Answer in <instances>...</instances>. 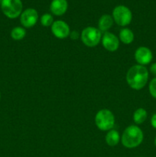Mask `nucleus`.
I'll list each match as a JSON object with an SVG mask.
<instances>
[{
	"label": "nucleus",
	"mask_w": 156,
	"mask_h": 157,
	"mask_svg": "<svg viewBox=\"0 0 156 157\" xmlns=\"http://www.w3.org/2000/svg\"><path fill=\"white\" fill-rule=\"evenodd\" d=\"M120 141V135L115 130H110L106 136V142L110 147H115Z\"/></svg>",
	"instance_id": "13"
},
{
	"label": "nucleus",
	"mask_w": 156,
	"mask_h": 157,
	"mask_svg": "<svg viewBox=\"0 0 156 157\" xmlns=\"http://www.w3.org/2000/svg\"><path fill=\"white\" fill-rule=\"evenodd\" d=\"M82 42L87 47L93 48L97 45L102 40V32L95 27H87L81 32Z\"/></svg>",
	"instance_id": "5"
},
{
	"label": "nucleus",
	"mask_w": 156,
	"mask_h": 157,
	"mask_svg": "<svg viewBox=\"0 0 156 157\" xmlns=\"http://www.w3.org/2000/svg\"><path fill=\"white\" fill-rule=\"evenodd\" d=\"M0 98H1V94H0Z\"/></svg>",
	"instance_id": "23"
},
{
	"label": "nucleus",
	"mask_w": 156,
	"mask_h": 157,
	"mask_svg": "<svg viewBox=\"0 0 156 157\" xmlns=\"http://www.w3.org/2000/svg\"><path fill=\"white\" fill-rule=\"evenodd\" d=\"M70 35V38L73 40L77 39L78 37H79V33H78L76 31H73V32H72Z\"/></svg>",
	"instance_id": "21"
},
{
	"label": "nucleus",
	"mask_w": 156,
	"mask_h": 157,
	"mask_svg": "<svg viewBox=\"0 0 156 157\" xmlns=\"http://www.w3.org/2000/svg\"><path fill=\"white\" fill-rule=\"evenodd\" d=\"M68 8L67 0H52L50 5V10L52 14L61 16L66 13Z\"/></svg>",
	"instance_id": "11"
},
{
	"label": "nucleus",
	"mask_w": 156,
	"mask_h": 157,
	"mask_svg": "<svg viewBox=\"0 0 156 157\" xmlns=\"http://www.w3.org/2000/svg\"><path fill=\"white\" fill-rule=\"evenodd\" d=\"M150 71H151V73L153 75H154L156 78V62L153 63V64H151V67H150Z\"/></svg>",
	"instance_id": "19"
},
{
	"label": "nucleus",
	"mask_w": 156,
	"mask_h": 157,
	"mask_svg": "<svg viewBox=\"0 0 156 157\" xmlns=\"http://www.w3.org/2000/svg\"><path fill=\"white\" fill-rule=\"evenodd\" d=\"M51 32L56 38L64 39L70 35V27L65 21L62 20H57L52 24Z\"/></svg>",
	"instance_id": "8"
},
{
	"label": "nucleus",
	"mask_w": 156,
	"mask_h": 157,
	"mask_svg": "<svg viewBox=\"0 0 156 157\" xmlns=\"http://www.w3.org/2000/svg\"><path fill=\"white\" fill-rule=\"evenodd\" d=\"M1 9L9 18H16L22 13V2L21 0H2Z\"/></svg>",
	"instance_id": "4"
},
{
	"label": "nucleus",
	"mask_w": 156,
	"mask_h": 157,
	"mask_svg": "<svg viewBox=\"0 0 156 157\" xmlns=\"http://www.w3.org/2000/svg\"><path fill=\"white\" fill-rule=\"evenodd\" d=\"M41 23L44 27L51 26L52 24L54 23V18L52 15L49 13L44 14L41 18Z\"/></svg>",
	"instance_id": "17"
},
{
	"label": "nucleus",
	"mask_w": 156,
	"mask_h": 157,
	"mask_svg": "<svg viewBox=\"0 0 156 157\" xmlns=\"http://www.w3.org/2000/svg\"><path fill=\"white\" fill-rule=\"evenodd\" d=\"M119 40L125 44H129L134 40V33L129 29H122L119 32Z\"/></svg>",
	"instance_id": "14"
},
{
	"label": "nucleus",
	"mask_w": 156,
	"mask_h": 157,
	"mask_svg": "<svg viewBox=\"0 0 156 157\" xmlns=\"http://www.w3.org/2000/svg\"><path fill=\"white\" fill-rule=\"evenodd\" d=\"M148 89H149L150 94L156 99V78H153L149 83V86H148Z\"/></svg>",
	"instance_id": "18"
},
{
	"label": "nucleus",
	"mask_w": 156,
	"mask_h": 157,
	"mask_svg": "<svg viewBox=\"0 0 156 157\" xmlns=\"http://www.w3.org/2000/svg\"><path fill=\"white\" fill-rule=\"evenodd\" d=\"M26 35V31L22 27H15L11 32V37L15 41H20L23 39Z\"/></svg>",
	"instance_id": "16"
},
{
	"label": "nucleus",
	"mask_w": 156,
	"mask_h": 157,
	"mask_svg": "<svg viewBox=\"0 0 156 157\" xmlns=\"http://www.w3.org/2000/svg\"><path fill=\"white\" fill-rule=\"evenodd\" d=\"M101 41L104 48L109 52H116L119 47V39L111 32H105Z\"/></svg>",
	"instance_id": "10"
},
{
	"label": "nucleus",
	"mask_w": 156,
	"mask_h": 157,
	"mask_svg": "<svg viewBox=\"0 0 156 157\" xmlns=\"http://www.w3.org/2000/svg\"><path fill=\"white\" fill-rule=\"evenodd\" d=\"M148 76V71L145 66L136 64L128 69L126 74V81L130 87L139 90L146 85Z\"/></svg>",
	"instance_id": "1"
},
{
	"label": "nucleus",
	"mask_w": 156,
	"mask_h": 157,
	"mask_svg": "<svg viewBox=\"0 0 156 157\" xmlns=\"http://www.w3.org/2000/svg\"><path fill=\"white\" fill-rule=\"evenodd\" d=\"M151 124L154 129H156V113L153 114L151 118Z\"/></svg>",
	"instance_id": "20"
},
{
	"label": "nucleus",
	"mask_w": 156,
	"mask_h": 157,
	"mask_svg": "<svg viewBox=\"0 0 156 157\" xmlns=\"http://www.w3.org/2000/svg\"><path fill=\"white\" fill-rule=\"evenodd\" d=\"M154 145H155V147H156V136H155V138H154Z\"/></svg>",
	"instance_id": "22"
},
{
	"label": "nucleus",
	"mask_w": 156,
	"mask_h": 157,
	"mask_svg": "<svg viewBox=\"0 0 156 157\" xmlns=\"http://www.w3.org/2000/svg\"><path fill=\"white\" fill-rule=\"evenodd\" d=\"M113 22H114V20L111 15H107V14L102 15L98 21L99 30L101 32H106L113 26Z\"/></svg>",
	"instance_id": "12"
},
{
	"label": "nucleus",
	"mask_w": 156,
	"mask_h": 157,
	"mask_svg": "<svg viewBox=\"0 0 156 157\" xmlns=\"http://www.w3.org/2000/svg\"><path fill=\"white\" fill-rule=\"evenodd\" d=\"M153 55L151 51L148 48L145 46H141L136 49L135 52V59L137 61L138 64L145 66L150 64L152 61Z\"/></svg>",
	"instance_id": "9"
},
{
	"label": "nucleus",
	"mask_w": 156,
	"mask_h": 157,
	"mask_svg": "<svg viewBox=\"0 0 156 157\" xmlns=\"http://www.w3.org/2000/svg\"><path fill=\"white\" fill-rule=\"evenodd\" d=\"M148 113L144 108H139L133 113V121L136 124H143L147 119Z\"/></svg>",
	"instance_id": "15"
},
{
	"label": "nucleus",
	"mask_w": 156,
	"mask_h": 157,
	"mask_svg": "<svg viewBox=\"0 0 156 157\" xmlns=\"http://www.w3.org/2000/svg\"><path fill=\"white\" fill-rule=\"evenodd\" d=\"M38 19V12L35 9L29 8L23 11L20 15V21L21 24L24 28H32L35 25Z\"/></svg>",
	"instance_id": "7"
},
{
	"label": "nucleus",
	"mask_w": 156,
	"mask_h": 157,
	"mask_svg": "<svg viewBox=\"0 0 156 157\" xmlns=\"http://www.w3.org/2000/svg\"><path fill=\"white\" fill-rule=\"evenodd\" d=\"M96 127L102 131L112 130L115 125V117L113 113L107 109L99 110L95 117Z\"/></svg>",
	"instance_id": "3"
},
{
	"label": "nucleus",
	"mask_w": 156,
	"mask_h": 157,
	"mask_svg": "<svg viewBox=\"0 0 156 157\" xmlns=\"http://www.w3.org/2000/svg\"><path fill=\"white\" fill-rule=\"evenodd\" d=\"M112 17L118 25L124 27L131 23L132 20V13L128 7L121 5L113 9Z\"/></svg>",
	"instance_id": "6"
},
{
	"label": "nucleus",
	"mask_w": 156,
	"mask_h": 157,
	"mask_svg": "<svg viewBox=\"0 0 156 157\" xmlns=\"http://www.w3.org/2000/svg\"><path fill=\"white\" fill-rule=\"evenodd\" d=\"M144 134L142 130L138 126L131 125L124 130L122 135V145L128 149L136 148L142 143Z\"/></svg>",
	"instance_id": "2"
}]
</instances>
